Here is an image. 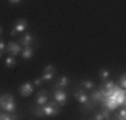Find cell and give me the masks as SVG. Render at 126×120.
I'll list each match as a JSON object with an SVG mask.
<instances>
[{
    "mask_svg": "<svg viewBox=\"0 0 126 120\" xmlns=\"http://www.w3.org/2000/svg\"><path fill=\"white\" fill-rule=\"evenodd\" d=\"M0 107L7 112H14L15 111V97L10 94H4L0 97Z\"/></svg>",
    "mask_w": 126,
    "mask_h": 120,
    "instance_id": "1",
    "label": "cell"
},
{
    "mask_svg": "<svg viewBox=\"0 0 126 120\" xmlns=\"http://www.w3.org/2000/svg\"><path fill=\"white\" fill-rule=\"evenodd\" d=\"M61 108L58 101H47L43 106V112L46 116H56L61 113Z\"/></svg>",
    "mask_w": 126,
    "mask_h": 120,
    "instance_id": "2",
    "label": "cell"
},
{
    "mask_svg": "<svg viewBox=\"0 0 126 120\" xmlns=\"http://www.w3.org/2000/svg\"><path fill=\"white\" fill-rule=\"evenodd\" d=\"M27 27H28V23H27L26 19H17L15 22L12 31H11V36H17L19 32H24L27 29Z\"/></svg>",
    "mask_w": 126,
    "mask_h": 120,
    "instance_id": "3",
    "label": "cell"
},
{
    "mask_svg": "<svg viewBox=\"0 0 126 120\" xmlns=\"http://www.w3.org/2000/svg\"><path fill=\"white\" fill-rule=\"evenodd\" d=\"M55 73H56L55 67L48 64V65H46V67L43 68V75H42L40 79L43 80V82H51V80L55 77Z\"/></svg>",
    "mask_w": 126,
    "mask_h": 120,
    "instance_id": "4",
    "label": "cell"
},
{
    "mask_svg": "<svg viewBox=\"0 0 126 120\" xmlns=\"http://www.w3.org/2000/svg\"><path fill=\"white\" fill-rule=\"evenodd\" d=\"M5 51L7 53H10L11 56H17L22 52V46L19 43H15V41H10V43L5 46Z\"/></svg>",
    "mask_w": 126,
    "mask_h": 120,
    "instance_id": "5",
    "label": "cell"
},
{
    "mask_svg": "<svg viewBox=\"0 0 126 120\" xmlns=\"http://www.w3.org/2000/svg\"><path fill=\"white\" fill-rule=\"evenodd\" d=\"M32 92H34V84L31 82H26L19 87V94L22 95L23 97H28Z\"/></svg>",
    "mask_w": 126,
    "mask_h": 120,
    "instance_id": "6",
    "label": "cell"
},
{
    "mask_svg": "<svg viewBox=\"0 0 126 120\" xmlns=\"http://www.w3.org/2000/svg\"><path fill=\"white\" fill-rule=\"evenodd\" d=\"M54 100L58 101L61 107H63L66 103H67V94H66L64 91H62V88H58L55 92H54Z\"/></svg>",
    "mask_w": 126,
    "mask_h": 120,
    "instance_id": "7",
    "label": "cell"
},
{
    "mask_svg": "<svg viewBox=\"0 0 126 120\" xmlns=\"http://www.w3.org/2000/svg\"><path fill=\"white\" fill-rule=\"evenodd\" d=\"M32 41H34V36L31 34H28V32H24V34L20 35L19 37V44L23 47H31Z\"/></svg>",
    "mask_w": 126,
    "mask_h": 120,
    "instance_id": "8",
    "label": "cell"
},
{
    "mask_svg": "<svg viewBox=\"0 0 126 120\" xmlns=\"http://www.w3.org/2000/svg\"><path fill=\"white\" fill-rule=\"evenodd\" d=\"M47 101H48V92L46 89H40L36 96V104L38 106H44Z\"/></svg>",
    "mask_w": 126,
    "mask_h": 120,
    "instance_id": "9",
    "label": "cell"
},
{
    "mask_svg": "<svg viewBox=\"0 0 126 120\" xmlns=\"http://www.w3.org/2000/svg\"><path fill=\"white\" fill-rule=\"evenodd\" d=\"M74 97H75L80 104H85V103H87V101L90 100L89 95H86V92H83L82 89H79V91H75V92H74Z\"/></svg>",
    "mask_w": 126,
    "mask_h": 120,
    "instance_id": "10",
    "label": "cell"
},
{
    "mask_svg": "<svg viewBox=\"0 0 126 120\" xmlns=\"http://www.w3.org/2000/svg\"><path fill=\"white\" fill-rule=\"evenodd\" d=\"M89 97H90V100H91V101H94V103L97 104V103H102V100L105 99V96L101 94L99 89H93L91 95H90Z\"/></svg>",
    "mask_w": 126,
    "mask_h": 120,
    "instance_id": "11",
    "label": "cell"
},
{
    "mask_svg": "<svg viewBox=\"0 0 126 120\" xmlns=\"http://www.w3.org/2000/svg\"><path fill=\"white\" fill-rule=\"evenodd\" d=\"M20 55H22V58L24 60H28L34 56V49H32L31 47H24L22 49V52H20Z\"/></svg>",
    "mask_w": 126,
    "mask_h": 120,
    "instance_id": "12",
    "label": "cell"
},
{
    "mask_svg": "<svg viewBox=\"0 0 126 120\" xmlns=\"http://www.w3.org/2000/svg\"><path fill=\"white\" fill-rule=\"evenodd\" d=\"M68 83H70V79H68L67 76H62L61 79L58 80V83H56V87H58V88H64V87L68 85Z\"/></svg>",
    "mask_w": 126,
    "mask_h": 120,
    "instance_id": "13",
    "label": "cell"
},
{
    "mask_svg": "<svg viewBox=\"0 0 126 120\" xmlns=\"http://www.w3.org/2000/svg\"><path fill=\"white\" fill-rule=\"evenodd\" d=\"M15 65H16V59H15V56H8L7 59H5V67L7 68H14Z\"/></svg>",
    "mask_w": 126,
    "mask_h": 120,
    "instance_id": "14",
    "label": "cell"
},
{
    "mask_svg": "<svg viewBox=\"0 0 126 120\" xmlns=\"http://www.w3.org/2000/svg\"><path fill=\"white\" fill-rule=\"evenodd\" d=\"M80 85L85 89H93L94 88V82H93V80H83V82L80 83Z\"/></svg>",
    "mask_w": 126,
    "mask_h": 120,
    "instance_id": "15",
    "label": "cell"
},
{
    "mask_svg": "<svg viewBox=\"0 0 126 120\" xmlns=\"http://www.w3.org/2000/svg\"><path fill=\"white\" fill-rule=\"evenodd\" d=\"M99 76L102 80H107V77L110 76V71L106 70V68H102V70L99 71Z\"/></svg>",
    "mask_w": 126,
    "mask_h": 120,
    "instance_id": "16",
    "label": "cell"
},
{
    "mask_svg": "<svg viewBox=\"0 0 126 120\" xmlns=\"http://www.w3.org/2000/svg\"><path fill=\"white\" fill-rule=\"evenodd\" d=\"M11 119H17V118H16V115H11V112L0 113V120H11Z\"/></svg>",
    "mask_w": 126,
    "mask_h": 120,
    "instance_id": "17",
    "label": "cell"
},
{
    "mask_svg": "<svg viewBox=\"0 0 126 120\" xmlns=\"http://www.w3.org/2000/svg\"><path fill=\"white\" fill-rule=\"evenodd\" d=\"M36 106H38V104H36ZM34 113L38 116V118H42V116L44 115V112H43V106H38V107L34 109Z\"/></svg>",
    "mask_w": 126,
    "mask_h": 120,
    "instance_id": "18",
    "label": "cell"
},
{
    "mask_svg": "<svg viewBox=\"0 0 126 120\" xmlns=\"http://www.w3.org/2000/svg\"><path fill=\"white\" fill-rule=\"evenodd\" d=\"M115 119H119V120H125L126 119V111H125V108H122V109L119 111V113H117Z\"/></svg>",
    "mask_w": 126,
    "mask_h": 120,
    "instance_id": "19",
    "label": "cell"
},
{
    "mask_svg": "<svg viewBox=\"0 0 126 120\" xmlns=\"http://www.w3.org/2000/svg\"><path fill=\"white\" fill-rule=\"evenodd\" d=\"M102 115H103V118L105 119H110V111L107 109V108H105V107H102Z\"/></svg>",
    "mask_w": 126,
    "mask_h": 120,
    "instance_id": "20",
    "label": "cell"
},
{
    "mask_svg": "<svg viewBox=\"0 0 126 120\" xmlns=\"http://www.w3.org/2000/svg\"><path fill=\"white\" fill-rule=\"evenodd\" d=\"M118 84H119V87H121V88H125V87H126V76H125V75H122V76H121Z\"/></svg>",
    "mask_w": 126,
    "mask_h": 120,
    "instance_id": "21",
    "label": "cell"
},
{
    "mask_svg": "<svg viewBox=\"0 0 126 120\" xmlns=\"http://www.w3.org/2000/svg\"><path fill=\"white\" fill-rule=\"evenodd\" d=\"M4 51H5V41L3 39H0V52L4 53Z\"/></svg>",
    "mask_w": 126,
    "mask_h": 120,
    "instance_id": "22",
    "label": "cell"
},
{
    "mask_svg": "<svg viewBox=\"0 0 126 120\" xmlns=\"http://www.w3.org/2000/svg\"><path fill=\"white\" fill-rule=\"evenodd\" d=\"M94 119H95V120H103L105 118H103V115H102V113H95Z\"/></svg>",
    "mask_w": 126,
    "mask_h": 120,
    "instance_id": "23",
    "label": "cell"
},
{
    "mask_svg": "<svg viewBox=\"0 0 126 120\" xmlns=\"http://www.w3.org/2000/svg\"><path fill=\"white\" fill-rule=\"evenodd\" d=\"M23 0H8V3L10 4H12V5H15V4H19V3H22Z\"/></svg>",
    "mask_w": 126,
    "mask_h": 120,
    "instance_id": "24",
    "label": "cell"
},
{
    "mask_svg": "<svg viewBox=\"0 0 126 120\" xmlns=\"http://www.w3.org/2000/svg\"><path fill=\"white\" fill-rule=\"evenodd\" d=\"M42 82H43V80H42L40 77H39V79H36V80L34 82V85H40V84H42Z\"/></svg>",
    "mask_w": 126,
    "mask_h": 120,
    "instance_id": "25",
    "label": "cell"
},
{
    "mask_svg": "<svg viewBox=\"0 0 126 120\" xmlns=\"http://www.w3.org/2000/svg\"><path fill=\"white\" fill-rule=\"evenodd\" d=\"M1 32H3V28H1V27H0V35H1Z\"/></svg>",
    "mask_w": 126,
    "mask_h": 120,
    "instance_id": "26",
    "label": "cell"
},
{
    "mask_svg": "<svg viewBox=\"0 0 126 120\" xmlns=\"http://www.w3.org/2000/svg\"><path fill=\"white\" fill-rule=\"evenodd\" d=\"M1 56H3V52H0V59H1Z\"/></svg>",
    "mask_w": 126,
    "mask_h": 120,
    "instance_id": "27",
    "label": "cell"
}]
</instances>
